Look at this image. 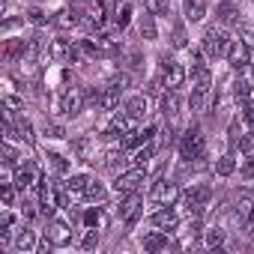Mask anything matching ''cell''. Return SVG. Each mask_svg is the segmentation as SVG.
<instances>
[{
	"label": "cell",
	"instance_id": "obj_6",
	"mask_svg": "<svg viewBox=\"0 0 254 254\" xmlns=\"http://www.w3.org/2000/svg\"><path fill=\"white\" fill-rule=\"evenodd\" d=\"M84 102H87V93H84L81 87H72V90H66V93L60 96L57 108H60L63 117H78V114L84 111Z\"/></svg>",
	"mask_w": 254,
	"mask_h": 254
},
{
	"label": "cell",
	"instance_id": "obj_2",
	"mask_svg": "<svg viewBox=\"0 0 254 254\" xmlns=\"http://www.w3.org/2000/svg\"><path fill=\"white\" fill-rule=\"evenodd\" d=\"M141 183H147V168H144V165H132L126 174H117L114 191H117V194H132V191L141 189Z\"/></svg>",
	"mask_w": 254,
	"mask_h": 254
},
{
	"label": "cell",
	"instance_id": "obj_5",
	"mask_svg": "<svg viewBox=\"0 0 254 254\" xmlns=\"http://www.w3.org/2000/svg\"><path fill=\"white\" fill-rule=\"evenodd\" d=\"M78 54H84V48L81 45H72L69 39H51V45H48V57L54 60V63H72Z\"/></svg>",
	"mask_w": 254,
	"mask_h": 254
},
{
	"label": "cell",
	"instance_id": "obj_36",
	"mask_svg": "<svg viewBox=\"0 0 254 254\" xmlns=\"http://www.w3.org/2000/svg\"><path fill=\"white\" fill-rule=\"evenodd\" d=\"M147 3V12L153 15H168L171 12V0H144Z\"/></svg>",
	"mask_w": 254,
	"mask_h": 254
},
{
	"label": "cell",
	"instance_id": "obj_1",
	"mask_svg": "<svg viewBox=\"0 0 254 254\" xmlns=\"http://www.w3.org/2000/svg\"><path fill=\"white\" fill-rule=\"evenodd\" d=\"M203 156H206V138H203V132L197 126H191V129L180 138V159L183 162H197Z\"/></svg>",
	"mask_w": 254,
	"mask_h": 254
},
{
	"label": "cell",
	"instance_id": "obj_4",
	"mask_svg": "<svg viewBox=\"0 0 254 254\" xmlns=\"http://www.w3.org/2000/svg\"><path fill=\"white\" fill-rule=\"evenodd\" d=\"M209 200H212V189H209V186H191V189L183 194V206H186L189 215H200V212L209 206Z\"/></svg>",
	"mask_w": 254,
	"mask_h": 254
},
{
	"label": "cell",
	"instance_id": "obj_31",
	"mask_svg": "<svg viewBox=\"0 0 254 254\" xmlns=\"http://www.w3.org/2000/svg\"><path fill=\"white\" fill-rule=\"evenodd\" d=\"M27 48H30V45H27L24 39H9V42H6V48H3V54H6V60H15V57H18V54H24Z\"/></svg>",
	"mask_w": 254,
	"mask_h": 254
},
{
	"label": "cell",
	"instance_id": "obj_29",
	"mask_svg": "<svg viewBox=\"0 0 254 254\" xmlns=\"http://www.w3.org/2000/svg\"><path fill=\"white\" fill-rule=\"evenodd\" d=\"M105 194H108V191H105V186H102L99 180H90L87 189H84V200H90V203H102Z\"/></svg>",
	"mask_w": 254,
	"mask_h": 254
},
{
	"label": "cell",
	"instance_id": "obj_35",
	"mask_svg": "<svg viewBox=\"0 0 254 254\" xmlns=\"http://www.w3.org/2000/svg\"><path fill=\"white\" fill-rule=\"evenodd\" d=\"M203 242H206L209 248H221V245H224V230H221V227H209L206 236H203Z\"/></svg>",
	"mask_w": 254,
	"mask_h": 254
},
{
	"label": "cell",
	"instance_id": "obj_17",
	"mask_svg": "<svg viewBox=\"0 0 254 254\" xmlns=\"http://www.w3.org/2000/svg\"><path fill=\"white\" fill-rule=\"evenodd\" d=\"M251 206H254V191H251V189H242V191L236 194V200H233V215H236L239 221H248Z\"/></svg>",
	"mask_w": 254,
	"mask_h": 254
},
{
	"label": "cell",
	"instance_id": "obj_49",
	"mask_svg": "<svg viewBox=\"0 0 254 254\" xmlns=\"http://www.w3.org/2000/svg\"><path fill=\"white\" fill-rule=\"evenodd\" d=\"M108 84H111V87H117V90H126V87H129V75H126V72H123V75H114Z\"/></svg>",
	"mask_w": 254,
	"mask_h": 254
},
{
	"label": "cell",
	"instance_id": "obj_40",
	"mask_svg": "<svg viewBox=\"0 0 254 254\" xmlns=\"http://www.w3.org/2000/svg\"><path fill=\"white\" fill-rule=\"evenodd\" d=\"M239 153L248 159V156H254V132H248V135H239Z\"/></svg>",
	"mask_w": 254,
	"mask_h": 254
},
{
	"label": "cell",
	"instance_id": "obj_50",
	"mask_svg": "<svg viewBox=\"0 0 254 254\" xmlns=\"http://www.w3.org/2000/svg\"><path fill=\"white\" fill-rule=\"evenodd\" d=\"M45 135L48 138H66V132L60 129V126H45Z\"/></svg>",
	"mask_w": 254,
	"mask_h": 254
},
{
	"label": "cell",
	"instance_id": "obj_51",
	"mask_svg": "<svg viewBox=\"0 0 254 254\" xmlns=\"http://www.w3.org/2000/svg\"><path fill=\"white\" fill-rule=\"evenodd\" d=\"M30 21L33 24H45V12L42 9H30Z\"/></svg>",
	"mask_w": 254,
	"mask_h": 254
},
{
	"label": "cell",
	"instance_id": "obj_42",
	"mask_svg": "<svg viewBox=\"0 0 254 254\" xmlns=\"http://www.w3.org/2000/svg\"><path fill=\"white\" fill-rule=\"evenodd\" d=\"M0 200H3V209L12 206V200H15V183H3V194H0Z\"/></svg>",
	"mask_w": 254,
	"mask_h": 254
},
{
	"label": "cell",
	"instance_id": "obj_34",
	"mask_svg": "<svg viewBox=\"0 0 254 254\" xmlns=\"http://www.w3.org/2000/svg\"><path fill=\"white\" fill-rule=\"evenodd\" d=\"M45 159H48V168H51L54 174H66V171H69V162H66L60 153H48Z\"/></svg>",
	"mask_w": 254,
	"mask_h": 254
},
{
	"label": "cell",
	"instance_id": "obj_47",
	"mask_svg": "<svg viewBox=\"0 0 254 254\" xmlns=\"http://www.w3.org/2000/svg\"><path fill=\"white\" fill-rule=\"evenodd\" d=\"M12 221H15V218H12V212L6 209V212H3V218H0V236H9V227H12Z\"/></svg>",
	"mask_w": 254,
	"mask_h": 254
},
{
	"label": "cell",
	"instance_id": "obj_27",
	"mask_svg": "<svg viewBox=\"0 0 254 254\" xmlns=\"http://www.w3.org/2000/svg\"><path fill=\"white\" fill-rule=\"evenodd\" d=\"M108 224V215L102 212V206H90L84 212V227H93V230H102Z\"/></svg>",
	"mask_w": 254,
	"mask_h": 254
},
{
	"label": "cell",
	"instance_id": "obj_10",
	"mask_svg": "<svg viewBox=\"0 0 254 254\" xmlns=\"http://www.w3.org/2000/svg\"><path fill=\"white\" fill-rule=\"evenodd\" d=\"M227 63H230V69H236V72L248 69V63H251V45H245L242 39H233L230 48H227Z\"/></svg>",
	"mask_w": 254,
	"mask_h": 254
},
{
	"label": "cell",
	"instance_id": "obj_15",
	"mask_svg": "<svg viewBox=\"0 0 254 254\" xmlns=\"http://www.w3.org/2000/svg\"><path fill=\"white\" fill-rule=\"evenodd\" d=\"M141 245H144V251H168V248H177L171 239H168V230H153V233H147L144 239H141Z\"/></svg>",
	"mask_w": 254,
	"mask_h": 254
},
{
	"label": "cell",
	"instance_id": "obj_45",
	"mask_svg": "<svg viewBox=\"0 0 254 254\" xmlns=\"http://www.w3.org/2000/svg\"><path fill=\"white\" fill-rule=\"evenodd\" d=\"M18 111H21V99H18V96H12V93H9V96H6V117H9V120H12V117H15V114H18Z\"/></svg>",
	"mask_w": 254,
	"mask_h": 254
},
{
	"label": "cell",
	"instance_id": "obj_12",
	"mask_svg": "<svg viewBox=\"0 0 254 254\" xmlns=\"http://www.w3.org/2000/svg\"><path fill=\"white\" fill-rule=\"evenodd\" d=\"M84 24H87V30H102V27L108 24V9H105V3H102V0H93V3L87 6Z\"/></svg>",
	"mask_w": 254,
	"mask_h": 254
},
{
	"label": "cell",
	"instance_id": "obj_21",
	"mask_svg": "<svg viewBox=\"0 0 254 254\" xmlns=\"http://www.w3.org/2000/svg\"><path fill=\"white\" fill-rule=\"evenodd\" d=\"M126 129H129V117H126V111H120V114H114V117H111V123H108V129L102 132V138H105V141H111V138L123 135Z\"/></svg>",
	"mask_w": 254,
	"mask_h": 254
},
{
	"label": "cell",
	"instance_id": "obj_23",
	"mask_svg": "<svg viewBox=\"0 0 254 254\" xmlns=\"http://www.w3.org/2000/svg\"><path fill=\"white\" fill-rule=\"evenodd\" d=\"M15 251H21V254H33L36 251V230H18L15 233Z\"/></svg>",
	"mask_w": 254,
	"mask_h": 254
},
{
	"label": "cell",
	"instance_id": "obj_13",
	"mask_svg": "<svg viewBox=\"0 0 254 254\" xmlns=\"http://www.w3.org/2000/svg\"><path fill=\"white\" fill-rule=\"evenodd\" d=\"M117 215H120V218H123L126 224H135V218L141 215V194H138V191H132L129 197H126V200L120 203Z\"/></svg>",
	"mask_w": 254,
	"mask_h": 254
},
{
	"label": "cell",
	"instance_id": "obj_41",
	"mask_svg": "<svg viewBox=\"0 0 254 254\" xmlns=\"http://www.w3.org/2000/svg\"><path fill=\"white\" fill-rule=\"evenodd\" d=\"M96 245H99V230L87 227V233H84V239H81V248H84V251H90V248H96Z\"/></svg>",
	"mask_w": 254,
	"mask_h": 254
},
{
	"label": "cell",
	"instance_id": "obj_16",
	"mask_svg": "<svg viewBox=\"0 0 254 254\" xmlns=\"http://www.w3.org/2000/svg\"><path fill=\"white\" fill-rule=\"evenodd\" d=\"M177 221H180V218H177V209H174V206H162L159 212L150 215V224L159 227V230H168V233L177 227Z\"/></svg>",
	"mask_w": 254,
	"mask_h": 254
},
{
	"label": "cell",
	"instance_id": "obj_3",
	"mask_svg": "<svg viewBox=\"0 0 254 254\" xmlns=\"http://www.w3.org/2000/svg\"><path fill=\"white\" fill-rule=\"evenodd\" d=\"M230 36L221 30V27H209L206 33H203V51H206V57H212V60H218V57H227V48H230Z\"/></svg>",
	"mask_w": 254,
	"mask_h": 254
},
{
	"label": "cell",
	"instance_id": "obj_8",
	"mask_svg": "<svg viewBox=\"0 0 254 254\" xmlns=\"http://www.w3.org/2000/svg\"><path fill=\"white\" fill-rule=\"evenodd\" d=\"M206 93H209V69H200V72L191 75V99H189L191 111H200Z\"/></svg>",
	"mask_w": 254,
	"mask_h": 254
},
{
	"label": "cell",
	"instance_id": "obj_7",
	"mask_svg": "<svg viewBox=\"0 0 254 254\" xmlns=\"http://www.w3.org/2000/svg\"><path fill=\"white\" fill-rule=\"evenodd\" d=\"M186 66L183 63H177V60H171V57H162V81H165V87L168 90H180L183 87V81H186Z\"/></svg>",
	"mask_w": 254,
	"mask_h": 254
},
{
	"label": "cell",
	"instance_id": "obj_30",
	"mask_svg": "<svg viewBox=\"0 0 254 254\" xmlns=\"http://www.w3.org/2000/svg\"><path fill=\"white\" fill-rule=\"evenodd\" d=\"M156 15L150 12V15H141V21H138V30H141V36L144 39H156V21H153Z\"/></svg>",
	"mask_w": 254,
	"mask_h": 254
},
{
	"label": "cell",
	"instance_id": "obj_32",
	"mask_svg": "<svg viewBox=\"0 0 254 254\" xmlns=\"http://www.w3.org/2000/svg\"><path fill=\"white\" fill-rule=\"evenodd\" d=\"M21 165V156H18V150L12 147V141H6V147H3V168H18Z\"/></svg>",
	"mask_w": 254,
	"mask_h": 254
},
{
	"label": "cell",
	"instance_id": "obj_22",
	"mask_svg": "<svg viewBox=\"0 0 254 254\" xmlns=\"http://www.w3.org/2000/svg\"><path fill=\"white\" fill-rule=\"evenodd\" d=\"M120 93H123V90H117V87H111V84H108V87H102V90H99L96 105H99L102 111H111V108H117V105H120Z\"/></svg>",
	"mask_w": 254,
	"mask_h": 254
},
{
	"label": "cell",
	"instance_id": "obj_26",
	"mask_svg": "<svg viewBox=\"0 0 254 254\" xmlns=\"http://www.w3.org/2000/svg\"><path fill=\"white\" fill-rule=\"evenodd\" d=\"M129 21H132V3H129V0H117V6H114V24L123 30Z\"/></svg>",
	"mask_w": 254,
	"mask_h": 254
},
{
	"label": "cell",
	"instance_id": "obj_9",
	"mask_svg": "<svg viewBox=\"0 0 254 254\" xmlns=\"http://www.w3.org/2000/svg\"><path fill=\"white\" fill-rule=\"evenodd\" d=\"M180 197V186L171 183V180H159L150 191V200L159 203V206H174V200Z\"/></svg>",
	"mask_w": 254,
	"mask_h": 254
},
{
	"label": "cell",
	"instance_id": "obj_37",
	"mask_svg": "<svg viewBox=\"0 0 254 254\" xmlns=\"http://www.w3.org/2000/svg\"><path fill=\"white\" fill-rule=\"evenodd\" d=\"M233 96H236L239 102H248V99H251V84H248L245 78H236V84H233Z\"/></svg>",
	"mask_w": 254,
	"mask_h": 254
},
{
	"label": "cell",
	"instance_id": "obj_28",
	"mask_svg": "<svg viewBox=\"0 0 254 254\" xmlns=\"http://www.w3.org/2000/svg\"><path fill=\"white\" fill-rule=\"evenodd\" d=\"M162 114H165L168 120H174V117L180 114V99H177V90H168V93L162 96Z\"/></svg>",
	"mask_w": 254,
	"mask_h": 254
},
{
	"label": "cell",
	"instance_id": "obj_38",
	"mask_svg": "<svg viewBox=\"0 0 254 254\" xmlns=\"http://www.w3.org/2000/svg\"><path fill=\"white\" fill-rule=\"evenodd\" d=\"M105 165H108L111 171L123 168V165H126V156H123V150H108V156H105Z\"/></svg>",
	"mask_w": 254,
	"mask_h": 254
},
{
	"label": "cell",
	"instance_id": "obj_19",
	"mask_svg": "<svg viewBox=\"0 0 254 254\" xmlns=\"http://www.w3.org/2000/svg\"><path fill=\"white\" fill-rule=\"evenodd\" d=\"M12 183H15V189H21V191H24V189H30V186L36 183V165H33V162L18 165V168H15V180H12Z\"/></svg>",
	"mask_w": 254,
	"mask_h": 254
},
{
	"label": "cell",
	"instance_id": "obj_20",
	"mask_svg": "<svg viewBox=\"0 0 254 254\" xmlns=\"http://www.w3.org/2000/svg\"><path fill=\"white\" fill-rule=\"evenodd\" d=\"M153 135H156V126H147V129H141V132H129L123 138V150H135L141 144H150Z\"/></svg>",
	"mask_w": 254,
	"mask_h": 254
},
{
	"label": "cell",
	"instance_id": "obj_25",
	"mask_svg": "<svg viewBox=\"0 0 254 254\" xmlns=\"http://www.w3.org/2000/svg\"><path fill=\"white\" fill-rule=\"evenodd\" d=\"M215 18H218L221 24H239V9H236L233 0H224V3L215 9Z\"/></svg>",
	"mask_w": 254,
	"mask_h": 254
},
{
	"label": "cell",
	"instance_id": "obj_46",
	"mask_svg": "<svg viewBox=\"0 0 254 254\" xmlns=\"http://www.w3.org/2000/svg\"><path fill=\"white\" fill-rule=\"evenodd\" d=\"M242 120H245L248 126H254V99L242 102Z\"/></svg>",
	"mask_w": 254,
	"mask_h": 254
},
{
	"label": "cell",
	"instance_id": "obj_39",
	"mask_svg": "<svg viewBox=\"0 0 254 254\" xmlns=\"http://www.w3.org/2000/svg\"><path fill=\"white\" fill-rule=\"evenodd\" d=\"M236 33H239V39H242L245 45H254V24L239 21V24H236Z\"/></svg>",
	"mask_w": 254,
	"mask_h": 254
},
{
	"label": "cell",
	"instance_id": "obj_44",
	"mask_svg": "<svg viewBox=\"0 0 254 254\" xmlns=\"http://www.w3.org/2000/svg\"><path fill=\"white\" fill-rule=\"evenodd\" d=\"M150 156H153V144H144V150H138V153H135V159H132V165H144V168H147V162H150Z\"/></svg>",
	"mask_w": 254,
	"mask_h": 254
},
{
	"label": "cell",
	"instance_id": "obj_24",
	"mask_svg": "<svg viewBox=\"0 0 254 254\" xmlns=\"http://www.w3.org/2000/svg\"><path fill=\"white\" fill-rule=\"evenodd\" d=\"M183 9H186V18L189 21H203L206 18V0H183Z\"/></svg>",
	"mask_w": 254,
	"mask_h": 254
},
{
	"label": "cell",
	"instance_id": "obj_11",
	"mask_svg": "<svg viewBox=\"0 0 254 254\" xmlns=\"http://www.w3.org/2000/svg\"><path fill=\"white\" fill-rule=\"evenodd\" d=\"M45 239L54 245V248H66V245H72V227L66 224V221H51L48 224V230H45Z\"/></svg>",
	"mask_w": 254,
	"mask_h": 254
},
{
	"label": "cell",
	"instance_id": "obj_43",
	"mask_svg": "<svg viewBox=\"0 0 254 254\" xmlns=\"http://www.w3.org/2000/svg\"><path fill=\"white\" fill-rule=\"evenodd\" d=\"M171 45H174V48H186V45H189V36H186L183 24H177V27H174V39H171Z\"/></svg>",
	"mask_w": 254,
	"mask_h": 254
},
{
	"label": "cell",
	"instance_id": "obj_18",
	"mask_svg": "<svg viewBox=\"0 0 254 254\" xmlns=\"http://www.w3.org/2000/svg\"><path fill=\"white\" fill-rule=\"evenodd\" d=\"M123 111H126V117H129V120H144L147 114H150V102H147V96H132L129 102H126L123 105Z\"/></svg>",
	"mask_w": 254,
	"mask_h": 254
},
{
	"label": "cell",
	"instance_id": "obj_14",
	"mask_svg": "<svg viewBox=\"0 0 254 254\" xmlns=\"http://www.w3.org/2000/svg\"><path fill=\"white\" fill-rule=\"evenodd\" d=\"M84 15H87V9H81V6H63L54 15V24L57 27H75V24H84Z\"/></svg>",
	"mask_w": 254,
	"mask_h": 254
},
{
	"label": "cell",
	"instance_id": "obj_33",
	"mask_svg": "<svg viewBox=\"0 0 254 254\" xmlns=\"http://www.w3.org/2000/svg\"><path fill=\"white\" fill-rule=\"evenodd\" d=\"M233 171H236V159H233V156H221V159L215 162V174H218V177H230Z\"/></svg>",
	"mask_w": 254,
	"mask_h": 254
},
{
	"label": "cell",
	"instance_id": "obj_48",
	"mask_svg": "<svg viewBox=\"0 0 254 254\" xmlns=\"http://www.w3.org/2000/svg\"><path fill=\"white\" fill-rule=\"evenodd\" d=\"M126 60H129V69H141V63H144V57H141V51H129V54H126Z\"/></svg>",
	"mask_w": 254,
	"mask_h": 254
}]
</instances>
